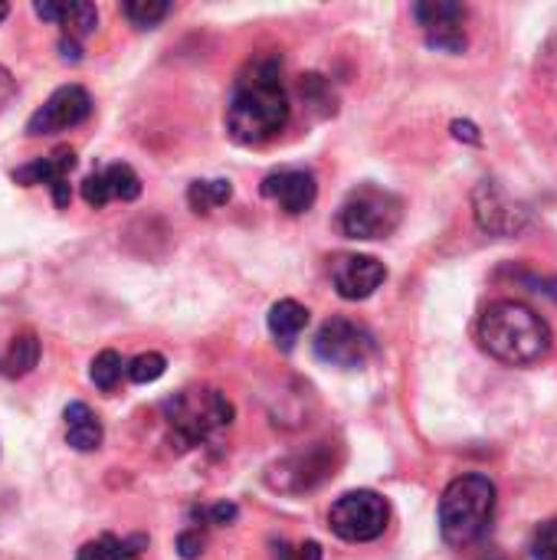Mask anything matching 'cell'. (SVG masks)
I'll list each match as a JSON object with an SVG mask.
<instances>
[{
    "label": "cell",
    "instance_id": "obj_1",
    "mask_svg": "<svg viewBox=\"0 0 557 560\" xmlns=\"http://www.w3.org/2000/svg\"><path fill=\"white\" fill-rule=\"evenodd\" d=\"M289 121V92L282 56L259 52L233 79L227 98V131L236 144H266Z\"/></svg>",
    "mask_w": 557,
    "mask_h": 560
},
{
    "label": "cell",
    "instance_id": "obj_2",
    "mask_svg": "<svg viewBox=\"0 0 557 560\" xmlns=\"http://www.w3.org/2000/svg\"><path fill=\"white\" fill-rule=\"evenodd\" d=\"M479 345L509 368H529L548 358L555 335L552 325L522 302H492L479 318Z\"/></svg>",
    "mask_w": 557,
    "mask_h": 560
},
{
    "label": "cell",
    "instance_id": "obj_3",
    "mask_svg": "<svg viewBox=\"0 0 557 560\" xmlns=\"http://www.w3.org/2000/svg\"><path fill=\"white\" fill-rule=\"evenodd\" d=\"M492 515H496V486L489 476L479 472L453 479L440 499V532L453 548L476 545L489 532Z\"/></svg>",
    "mask_w": 557,
    "mask_h": 560
},
{
    "label": "cell",
    "instance_id": "obj_4",
    "mask_svg": "<svg viewBox=\"0 0 557 560\" xmlns=\"http://www.w3.org/2000/svg\"><path fill=\"white\" fill-rule=\"evenodd\" d=\"M164 420L171 430V446L184 453L213 440L220 430H227L233 423V404L220 390H210V387L181 390L164 404Z\"/></svg>",
    "mask_w": 557,
    "mask_h": 560
},
{
    "label": "cell",
    "instance_id": "obj_5",
    "mask_svg": "<svg viewBox=\"0 0 557 560\" xmlns=\"http://www.w3.org/2000/svg\"><path fill=\"white\" fill-rule=\"evenodd\" d=\"M401 220L404 200L378 184L355 187L338 210V226L348 240H387L401 226Z\"/></svg>",
    "mask_w": 557,
    "mask_h": 560
},
{
    "label": "cell",
    "instance_id": "obj_6",
    "mask_svg": "<svg viewBox=\"0 0 557 560\" xmlns=\"http://www.w3.org/2000/svg\"><path fill=\"white\" fill-rule=\"evenodd\" d=\"M387 522H391V509H387L384 495H378L371 489H358V492L341 495L328 512V528L341 541H351V545H364V541L381 538Z\"/></svg>",
    "mask_w": 557,
    "mask_h": 560
},
{
    "label": "cell",
    "instance_id": "obj_7",
    "mask_svg": "<svg viewBox=\"0 0 557 560\" xmlns=\"http://www.w3.org/2000/svg\"><path fill=\"white\" fill-rule=\"evenodd\" d=\"M378 351V341L374 335L355 322V318H328L318 335H315V354L318 361L332 364V368H341V371H355V368H364Z\"/></svg>",
    "mask_w": 557,
    "mask_h": 560
},
{
    "label": "cell",
    "instance_id": "obj_8",
    "mask_svg": "<svg viewBox=\"0 0 557 560\" xmlns=\"http://www.w3.org/2000/svg\"><path fill=\"white\" fill-rule=\"evenodd\" d=\"M92 115V95L82 85H59L26 121V135L39 138V135H56L66 128L82 125Z\"/></svg>",
    "mask_w": 557,
    "mask_h": 560
},
{
    "label": "cell",
    "instance_id": "obj_9",
    "mask_svg": "<svg viewBox=\"0 0 557 560\" xmlns=\"http://www.w3.org/2000/svg\"><path fill=\"white\" fill-rule=\"evenodd\" d=\"M414 16L423 26L427 43L433 49H443V52H463L466 49V30H463L466 7L463 3L427 0V3H417L414 7Z\"/></svg>",
    "mask_w": 557,
    "mask_h": 560
},
{
    "label": "cell",
    "instance_id": "obj_10",
    "mask_svg": "<svg viewBox=\"0 0 557 560\" xmlns=\"http://www.w3.org/2000/svg\"><path fill=\"white\" fill-rule=\"evenodd\" d=\"M72 167H76V151H72V148H56L53 154L36 158V161L16 167V171H13V180L23 184V187L43 184V187H49L56 207H69V200H72V190H69V174H72Z\"/></svg>",
    "mask_w": 557,
    "mask_h": 560
},
{
    "label": "cell",
    "instance_id": "obj_11",
    "mask_svg": "<svg viewBox=\"0 0 557 560\" xmlns=\"http://www.w3.org/2000/svg\"><path fill=\"white\" fill-rule=\"evenodd\" d=\"M384 279H387V269L374 256L348 253L332 262V282H335L338 295L348 302H361V299L374 295L384 285Z\"/></svg>",
    "mask_w": 557,
    "mask_h": 560
},
{
    "label": "cell",
    "instance_id": "obj_12",
    "mask_svg": "<svg viewBox=\"0 0 557 560\" xmlns=\"http://www.w3.org/2000/svg\"><path fill=\"white\" fill-rule=\"evenodd\" d=\"M473 200H476V220L486 233L509 236L525 226V210H519L496 180H483Z\"/></svg>",
    "mask_w": 557,
    "mask_h": 560
},
{
    "label": "cell",
    "instance_id": "obj_13",
    "mask_svg": "<svg viewBox=\"0 0 557 560\" xmlns=\"http://www.w3.org/2000/svg\"><path fill=\"white\" fill-rule=\"evenodd\" d=\"M141 194V177L128 164H108L98 174H89L82 180V200L95 210H102L112 200H135Z\"/></svg>",
    "mask_w": 557,
    "mask_h": 560
},
{
    "label": "cell",
    "instance_id": "obj_14",
    "mask_svg": "<svg viewBox=\"0 0 557 560\" xmlns=\"http://www.w3.org/2000/svg\"><path fill=\"white\" fill-rule=\"evenodd\" d=\"M263 197L276 200L286 213H305L318 197V184L312 171H279L263 180Z\"/></svg>",
    "mask_w": 557,
    "mask_h": 560
},
{
    "label": "cell",
    "instance_id": "obj_15",
    "mask_svg": "<svg viewBox=\"0 0 557 560\" xmlns=\"http://www.w3.org/2000/svg\"><path fill=\"white\" fill-rule=\"evenodd\" d=\"M289 476H295V482L289 486V495H299V492H309V489L322 486V482L332 476V463H328L325 450L315 446V450H309V453H302V456H292V459H286L282 466H276V469L269 472V486L276 489V486L286 482Z\"/></svg>",
    "mask_w": 557,
    "mask_h": 560
},
{
    "label": "cell",
    "instance_id": "obj_16",
    "mask_svg": "<svg viewBox=\"0 0 557 560\" xmlns=\"http://www.w3.org/2000/svg\"><path fill=\"white\" fill-rule=\"evenodd\" d=\"M33 10H36V16L59 23L69 39H82V36L95 33V26H98L95 3H82V0L79 3H49V0H43Z\"/></svg>",
    "mask_w": 557,
    "mask_h": 560
},
{
    "label": "cell",
    "instance_id": "obj_17",
    "mask_svg": "<svg viewBox=\"0 0 557 560\" xmlns=\"http://www.w3.org/2000/svg\"><path fill=\"white\" fill-rule=\"evenodd\" d=\"M305 325H309V308L292 299H282L269 308V335L276 338V345L282 351H289L299 341Z\"/></svg>",
    "mask_w": 557,
    "mask_h": 560
},
{
    "label": "cell",
    "instance_id": "obj_18",
    "mask_svg": "<svg viewBox=\"0 0 557 560\" xmlns=\"http://www.w3.org/2000/svg\"><path fill=\"white\" fill-rule=\"evenodd\" d=\"M66 443L76 453H95L102 446V423L85 404L66 407Z\"/></svg>",
    "mask_w": 557,
    "mask_h": 560
},
{
    "label": "cell",
    "instance_id": "obj_19",
    "mask_svg": "<svg viewBox=\"0 0 557 560\" xmlns=\"http://www.w3.org/2000/svg\"><path fill=\"white\" fill-rule=\"evenodd\" d=\"M39 364V338L33 331H20L10 338L7 351L0 354V374L10 377V381H20L26 377L33 368Z\"/></svg>",
    "mask_w": 557,
    "mask_h": 560
},
{
    "label": "cell",
    "instance_id": "obj_20",
    "mask_svg": "<svg viewBox=\"0 0 557 560\" xmlns=\"http://www.w3.org/2000/svg\"><path fill=\"white\" fill-rule=\"evenodd\" d=\"M230 197H233L230 180H194L187 187V203L194 213H210V210L230 203Z\"/></svg>",
    "mask_w": 557,
    "mask_h": 560
},
{
    "label": "cell",
    "instance_id": "obj_21",
    "mask_svg": "<svg viewBox=\"0 0 557 560\" xmlns=\"http://www.w3.org/2000/svg\"><path fill=\"white\" fill-rule=\"evenodd\" d=\"M121 374H128V364L121 361L118 351H102V354H95V361H92V368H89V377H92V384H95L98 390H115L118 381H121Z\"/></svg>",
    "mask_w": 557,
    "mask_h": 560
},
{
    "label": "cell",
    "instance_id": "obj_22",
    "mask_svg": "<svg viewBox=\"0 0 557 560\" xmlns=\"http://www.w3.org/2000/svg\"><path fill=\"white\" fill-rule=\"evenodd\" d=\"M121 13L138 30H151V26H158L171 13V3L167 0H128V3H121Z\"/></svg>",
    "mask_w": 557,
    "mask_h": 560
},
{
    "label": "cell",
    "instance_id": "obj_23",
    "mask_svg": "<svg viewBox=\"0 0 557 560\" xmlns=\"http://www.w3.org/2000/svg\"><path fill=\"white\" fill-rule=\"evenodd\" d=\"M164 371H167V361L158 351H148V354H138L135 361H128L131 384H154L158 377H164Z\"/></svg>",
    "mask_w": 557,
    "mask_h": 560
},
{
    "label": "cell",
    "instance_id": "obj_24",
    "mask_svg": "<svg viewBox=\"0 0 557 560\" xmlns=\"http://www.w3.org/2000/svg\"><path fill=\"white\" fill-rule=\"evenodd\" d=\"M532 558L557 560V518L535 528V535H532Z\"/></svg>",
    "mask_w": 557,
    "mask_h": 560
},
{
    "label": "cell",
    "instance_id": "obj_25",
    "mask_svg": "<svg viewBox=\"0 0 557 560\" xmlns=\"http://www.w3.org/2000/svg\"><path fill=\"white\" fill-rule=\"evenodd\" d=\"M115 535H102L95 541H85L79 551H76V560H112V551H115Z\"/></svg>",
    "mask_w": 557,
    "mask_h": 560
},
{
    "label": "cell",
    "instance_id": "obj_26",
    "mask_svg": "<svg viewBox=\"0 0 557 560\" xmlns=\"http://www.w3.org/2000/svg\"><path fill=\"white\" fill-rule=\"evenodd\" d=\"M144 548H148V538H144V535L118 538V541H115V551H112V560H141Z\"/></svg>",
    "mask_w": 557,
    "mask_h": 560
},
{
    "label": "cell",
    "instance_id": "obj_27",
    "mask_svg": "<svg viewBox=\"0 0 557 560\" xmlns=\"http://www.w3.org/2000/svg\"><path fill=\"white\" fill-rule=\"evenodd\" d=\"M177 551H181V558L184 560L200 558V551H204V535H200L197 528L184 532V535L177 538Z\"/></svg>",
    "mask_w": 557,
    "mask_h": 560
},
{
    "label": "cell",
    "instance_id": "obj_28",
    "mask_svg": "<svg viewBox=\"0 0 557 560\" xmlns=\"http://www.w3.org/2000/svg\"><path fill=\"white\" fill-rule=\"evenodd\" d=\"M276 560H322V545H318V541H305V545H299V548H292V551L282 548Z\"/></svg>",
    "mask_w": 557,
    "mask_h": 560
},
{
    "label": "cell",
    "instance_id": "obj_29",
    "mask_svg": "<svg viewBox=\"0 0 557 560\" xmlns=\"http://www.w3.org/2000/svg\"><path fill=\"white\" fill-rule=\"evenodd\" d=\"M236 505L233 502H217L213 509H210V522L213 525H230V522H236Z\"/></svg>",
    "mask_w": 557,
    "mask_h": 560
},
{
    "label": "cell",
    "instance_id": "obj_30",
    "mask_svg": "<svg viewBox=\"0 0 557 560\" xmlns=\"http://www.w3.org/2000/svg\"><path fill=\"white\" fill-rule=\"evenodd\" d=\"M13 92H16V79L10 75L7 66H0V112L7 108V102L13 98Z\"/></svg>",
    "mask_w": 557,
    "mask_h": 560
},
{
    "label": "cell",
    "instance_id": "obj_31",
    "mask_svg": "<svg viewBox=\"0 0 557 560\" xmlns=\"http://www.w3.org/2000/svg\"><path fill=\"white\" fill-rule=\"evenodd\" d=\"M453 135L460 138V141H469V144H479L483 138H479V128L473 125V121H453Z\"/></svg>",
    "mask_w": 557,
    "mask_h": 560
},
{
    "label": "cell",
    "instance_id": "obj_32",
    "mask_svg": "<svg viewBox=\"0 0 557 560\" xmlns=\"http://www.w3.org/2000/svg\"><path fill=\"white\" fill-rule=\"evenodd\" d=\"M59 52H62V59H69V62H79V59H82L79 39H69V36L59 39Z\"/></svg>",
    "mask_w": 557,
    "mask_h": 560
},
{
    "label": "cell",
    "instance_id": "obj_33",
    "mask_svg": "<svg viewBox=\"0 0 557 560\" xmlns=\"http://www.w3.org/2000/svg\"><path fill=\"white\" fill-rule=\"evenodd\" d=\"M7 13H10V7H7V3H3V0H0V23H3V20H7Z\"/></svg>",
    "mask_w": 557,
    "mask_h": 560
},
{
    "label": "cell",
    "instance_id": "obj_34",
    "mask_svg": "<svg viewBox=\"0 0 557 560\" xmlns=\"http://www.w3.org/2000/svg\"><path fill=\"white\" fill-rule=\"evenodd\" d=\"M483 560H502V558H483Z\"/></svg>",
    "mask_w": 557,
    "mask_h": 560
}]
</instances>
